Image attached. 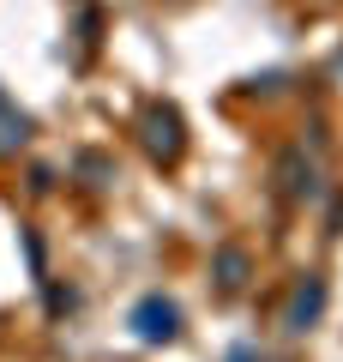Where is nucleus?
Returning a JSON list of instances; mask_svg holds the SVG:
<instances>
[{
	"label": "nucleus",
	"mask_w": 343,
	"mask_h": 362,
	"mask_svg": "<svg viewBox=\"0 0 343 362\" xmlns=\"http://www.w3.org/2000/svg\"><path fill=\"white\" fill-rule=\"evenodd\" d=\"M133 326H139V338H175V308H169V302H145L139 314H133Z\"/></svg>",
	"instance_id": "1"
},
{
	"label": "nucleus",
	"mask_w": 343,
	"mask_h": 362,
	"mask_svg": "<svg viewBox=\"0 0 343 362\" xmlns=\"http://www.w3.org/2000/svg\"><path fill=\"white\" fill-rule=\"evenodd\" d=\"M25 139H30V121L18 115V109L6 103V97H0V157H6V151H18Z\"/></svg>",
	"instance_id": "2"
}]
</instances>
